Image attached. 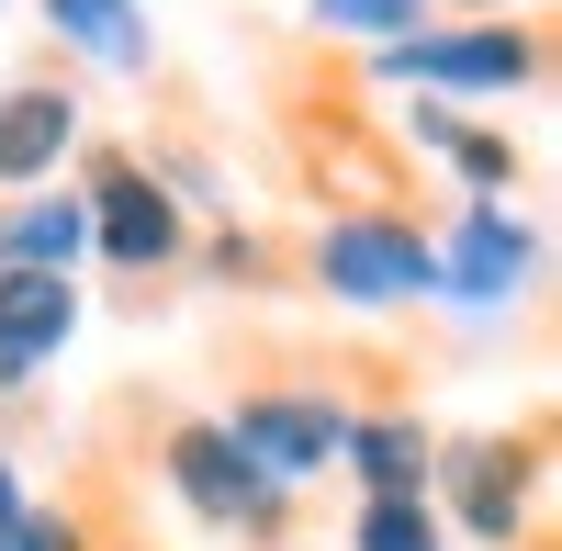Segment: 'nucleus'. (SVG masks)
I'll use <instances>...</instances> for the list:
<instances>
[{
	"label": "nucleus",
	"instance_id": "13",
	"mask_svg": "<svg viewBox=\"0 0 562 551\" xmlns=\"http://www.w3.org/2000/svg\"><path fill=\"white\" fill-rule=\"evenodd\" d=\"M416 135H428V147L473 180V192H506V180H518V147H506V135H484V124H461V113H416Z\"/></svg>",
	"mask_w": 562,
	"mask_h": 551
},
{
	"label": "nucleus",
	"instance_id": "5",
	"mask_svg": "<svg viewBox=\"0 0 562 551\" xmlns=\"http://www.w3.org/2000/svg\"><path fill=\"white\" fill-rule=\"evenodd\" d=\"M225 439H237L281 495H293L304 473H326V462L349 450V405H338V394H248L237 417H225Z\"/></svg>",
	"mask_w": 562,
	"mask_h": 551
},
{
	"label": "nucleus",
	"instance_id": "17",
	"mask_svg": "<svg viewBox=\"0 0 562 551\" xmlns=\"http://www.w3.org/2000/svg\"><path fill=\"white\" fill-rule=\"evenodd\" d=\"M23 518H34V507H23V473H12V462H0V540H12Z\"/></svg>",
	"mask_w": 562,
	"mask_h": 551
},
{
	"label": "nucleus",
	"instance_id": "14",
	"mask_svg": "<svg viewBox=\"0 0 562 551\" xmlns=\"http://www.w3.org/2000/svg\"><path fill=\"white\" fill-rule=\"evenodd\" d=\"M349 551H450V529H439L428 495H405V507H360L349 518Z\"/></svg>",
	"mask_w": 562,
	"mask_h": 551
},
{
	"label": "nucleus",
	"instance_id": "7",
	"mask_svg": "<svg viewBox=\"0 0 562 551\" xmlns=\"http://www.w3.org/2000/svg\"><path fill=\"white\" fill-rule=\"evenodd\" d=\"M68 338H79L68 270H0V383H34Z\"/></svg>",
	"mask_w": 562,
	"mask_h": 551
},
{
	"label": "nucleus",
	"instance_id": "15",
	"mask_svg": "<svg viewBox=\"0 0 562 551\" xmlns=\"http://www.w3.org/2000/svg\"><path fill=\"white\" fill-rule=\"evenodd\" d=\"M315 23H326V34L394 45V34H428V0H315Z\"/></svg>",
	"mask_w": 562,
	"mask_h": 551
},
{
	"label": "nucleus",
	"instance_id": "9",
	"mask_svg": "<svg viewBox=\"0 0 562 551\" xmlns=\"http://www.w3.org/2000/svg\"><path fill=\"white\" fill-rule=\"evenodd\" d=\"M338 462L360 473V507H405V495H428L439 439L416 428V417H349V450H338Z\"/></svg>",
	"mask_w": 562,
	"mask_h": 551
},
{
	"label": "nucleus",
	"instance_id": "1",
	"mask_svg": "<svg viewBox=\"0 0 562 551\" xmlns=\"http://www.w3.org/2000/svg\"><path fill=\"white\" fill-rule=\"evenodd\" d=\"M158 462H169V495H180L192 518H214V529H248V540H270L281 518H293V495H281V484L248 462V450L225 439V417L169 428V450H158Z\"/></svg>",
	"mask_w": 562,
	"mask_h": 551
},
{
	"label": "nucleus",
	"instance_id": "3",
	"mask_svg": "<svg viewBox=\"0 0 562 551\" xmlns=\"http://www.w3.org/2000/svg\"><path fill=\"white\" fill-rule=\"evenodd\" d=\"M529 484H540V450L529 439H439V462H428V495H450V518L473 529V540H518L529 529Z\"/></svg>",
	"mask_w": 562,
	"mask_h": 551
},
{
	"label": "nucleus",
	"instance_id": "11",
	"mask_svg": "<svg viewBox=\"0 0 562 551\" xmlns=\"http://www.w3.org/2000/svg\"><path fill=\"white\" fill-rule=\"evenodd\" d=\"M90 248V225H79V203L57 192V203H12L0 214V270H68Z\"/></svg>",
	"mask_w": 562,
	"mask_h": 551
},
{
	"label": "nucleus",
	"instance_id": "10",
	"mask_svg": "<svg viewBox=\"0 0 562 551\" xmlns=\"http://www.w3.org/2000/svg\"><path fill=\"white\" fill-rule=\"evenodd\" d=\"M79 135V102L68 90H0V180H45Z\"/></svg>",
	"mask_w": 562,
	"mask_h": 551
},
{
	"label": "nucleus",
	"instance_id": "8",
	"mask_svg": "<svg viewBox=\"0 0 562 551\" xmlns=\"http://www.w3.org/2000/svg\"><path fill=\"white\" fill-rule=\"evenodd\" d=\"M529 259H540V237L529 225H506L495 203L484 214H461V237H450V259H439V293H461V304H506L529 282Z\"/></svg>",
	"mask_w": 562,
	"mask_h": 551
},
{
	"label": "nucleus",
	"instance_id": "16",
	"mask_svg": "<svg viewBox=\"0 0 562 551\" xmlns=\"http://www.w3.org/2000/svg\"><path fill=\"white\" fill-rule=\"evenodd\" d=\"M0 551H79V529H68V518H23Z\"/></svg>",
	"mask_w": 562,
	"mask_h": 551
},
{
	"label": "nucleus",
	"instance_id": "4",
	"mask_svg": "<svg viewBox=\"0 0 562 551\" xmlns=\"http://www.w3.org/2000/svg\"><path fill=\"white\" fill-rule=\"evenodd\" d=\"M371 68H383V79H428V90H518V79H540V45L518 23H461V34H394V45H371Z\"/></svg>",
	"mask_w": 562,
	"mask_h": 551
},
{
	"label": "nucleus",
	"instance_id": "12",
	"mask_svg": "<svg viewBox=\"0 0 562 551\" xmlns=\"http://www.w3.org/2000/svg\"><path fill=\"white\" fill-rule=\"evenodd\" d=\"M45 23L68 45H90L102 68H147V12L135 0H45Z\"/></svg>",
	"mask_w": 562,
	"mask_h": 551
},
{
	"label": "nucleus",
	"instance_id": "2",
	"mask_svg": "<svg viewBox=\"0 0 562 551\" xmlns=\"http://www.w3.org/2000/svg\"><path fill=\"white\" fill-rule=\"evenodd\" d=\"M315 282L349 304H394V293H439V248L405 214H338L315 225Z\"/></svg>",
	"mask_w": 562,
	"mask_h": 551
},
{
	"label": "nucleus",
	"instance_id": "6",
	"mask_svg": "<svg viewBox=\"0 0 562 551\" xmlns=\"http://www.w3.org/2000/svg\"><path fill=\"white\" fill-rule=\"evenodd\" d=\"M79 225H90V248H102L113 270H169V259H180V203H169L135 158H102V169H90Z\"/></svg>",
	"mask_w": 562,
	"mask_h": 551
}]
</instances>
